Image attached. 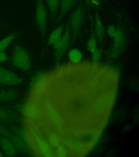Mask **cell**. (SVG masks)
<instances>
[{
	"label": "cell",
	"instance_id": "obj_1",
	"mask_svg": "<svg viewBox=\"0 0 139 157\" xmlns=\"http://www.w3.org/2000/svg\"><path fill=\"white\" fill-rule=\"evenodd\" d=\"M12 59L14 66L22 71H28L31 68L29 54L26 49L20 45H16L13 48Z\"/></svg>",
	"mask_w": 139,
	"mask_h": 157
},
{
	"label": "cell",
	"instance_id": "obj_2",
	"mask_svg": "<svg viewBox=\"0 0 139 157\" xmlns=\"http://www.w3.org/2000/svg\"><path fill=\"white\" fill-rule=\"evenodd\" d=\"M35 19L42 36L45 37L48 24V12L44 0H37Z\"/></svg>",
	"mask_w": 139,
	"mask_h": 157
},
{
	"label": "cell",
	"instance_id": "obj_3",
	"mask_svg": "<svg viewBox=\"0 0 139 157\" xmlns=\"http://www.w3.org/2000/svg\"><path fill=\"white\" fill-rule=\"evenodd\" d=\"M84 18V10L82 5L76 8L72 13L69 24L72 32L71 43L73 44L81 29Z\"/></svg>",
	"mask_w": 139,
	"mask_h": 157
},
{
	"label": "cell",
	"instance_id": "obj_4",
	"mask_svg": "<svg viewBox=\"0 0 139 157\" xmlns=\"http://www.w3.org/2000/svg\"><path fill=\"white\" fill-rule=\"evenodd\" d=\"M71 42V29L69 21L66 25L65 29L59 42L54 47V58L56 62H59L63 58L70 47Z\"/></svg>",
	"mask_w": 139,
	"mask_h": 157
},
{
	"label": "cell",
	"instance_id": "obj_5",
	"mask_svg": "<svg viewBox=\"0 0 139 157\" xmlns=\"http://www.w3.org/2000/svg\"><path fill=\"white\" fill-rule=\"evenodd\" d=\"M112 38L114 43L110 52V56L113 59H115L122 54L126 47V38L123 29L120 27L117 29Z\"/></svg>",
	"mask_w": 139,
	"mask_h": 157
},
{
	"label": "cell",
	"instance_id": "obj_6",
	"mask_svg": "<svg viewBox=\"0 0 139 157\" xmlns=\"http://www.w3.org/2000/svg\"><path fill=\"white\" fill-rule=\"evenodd\" d=\"M22 78L7 69L0 67V83L7 86H15L22 83Z\"/></svg>",
	"mask_w": 139,
	"mask_h": 157
},
{
	"label": "cell",
	"instance_id": "obj_7",
	"mask_svg": "<svg viewBox=\"0 0 139 157\" xmlns=\"http://www.w3.org/2000/svg\"><path fill=\"white\" fill-rule=\"evenodd\" d=\"M0 134L3 136H5L14 145L16 149L21 151H24L26 150V147L22 141L1 124H0Z\"/></svg>",
	"mask_w": 139,
	"mask_h": 157
},
{
	"label": "cell",
	"instance_id": "obj_8",
	"mask_svg": "<svg viewBox=\"0 0 139 157\" xmlns=\"http://www.w3.org/2000/svg\"><path fill=\"white\" fill-rule=\"evenodd\" d=\"M94 29L95 34L98 41L101 43L104 41L105 36V31L104 27L102 21L100 16L96 14L94 19Z\"/></svg>",
	"mask_w": 139,
	"mask_h": 157
},
{
	"label": "cell",
	"instance_id": "obj_9",
	"mask_svg": "<svg viewBox=\"0 0 139 157\" xmlns=\"http://www.w3.org/2000/svg\"><path fill=\"white\" fill-rule=\"evenodd\" d=\"M0 148L3 153L8 157L14 156L16 153V148L12 142L5 136L0 137Z\"/></svg>",
	"mask_w": 139,
	"mask_h": 157
},
{
	"label": "cell",
	"instance_id": "obj_10",
	"mask_svg": "<svg viewBox=\"0 0 139 157\" xmlns=\"http://www.w3.org/2000/svg\"><path fill=\"white\" fill-rule=\"evenodd\" d=\"M17 116L13 111L0 106V122L12 123L17 120Z\"/></svg>",
	"mask_w": 139,
	"mask_h": 157
},
{
	"label": "cell",
	"instance_id": "obj_11",
	"mask_svg": "<svg viewBox=\"0 0 139 157\" xmlns=\"http://www.w3.org/2000/svg\"><path fill=\"white\" fill-rule=\"evenodd\" d=\"M63 32L64 26L63 25H60L54 29L49 35L48 44L52 47H55L61 39Z\"/></svg>",
	"mask_w": 139,
	"mask_h": 157
},
{
	"label": "cell",
	"instance_id": "obj_12",
	"mask_svg": "<svg viewBox=\"0 0 139 157\" xmlns=\"http://www.w3.org/2000/svg\"><path fill=\"white\" fill-rule=\"evenodd\" d=\"M77 0H60L59 7V19L63 18L65 15L76 5Z\"/></svg>",
	"mask_w": 139,
	"mask_h": 157
},
{
	"label": "cell",
	"instance_id": "obj_13",
	"mask_svg": "<svg viewBox=\"0 0 139 157\" xmlns=\"http://www.w3.org/2000/svg\"><path fill=\"white\" fill-rule=\"evenodd\" d=\"M17 91L14 89H0V103L12 101L17 97Z\"/></svg>",
	"mask_w": 139,
	"mask_h": 157
},
{
	"label": "cell",
	"instance_id": "obj_14",
	"mask_svg": "<svg viewBox=\"0 0 139 157\" xmlns=\"http://www.w3.org/2000/svg\"><path fill=\"white\" fill-rule=\"evenodd\" d=\"M36 139L37 144L42 153L47 157H53V155L51 148L49 146L47 142L43 139V137L40 135H37Z\"/></svg>",
	"mask_w": 139,
	"mask_h": 157
},
{
	"label": "cell",
	"instance_id": "obj_15",
	"mask_svg": "<svg viewBox=\"0 0 139 157\" xmlns=\"http://www.w3.org/2000/svg\"><path fill=\"white\" fill-rule=\"evenodd\" d=\"M19 33L16 31L10 32L7 36L0 40V52H4L12 42L16 39L19 36Z\"/></svg>",
	"mask_w": 139,
	"mask_h": 157
},
{
	"label": "cell",
	"instance_id": "obj_16",
	"mask_svg": "<svg viewBox=\"0 0 139 157\" xmlns=\"http://www.w3.org/2000/svg\"><path fill=\"white\" fill-rule=\"evenodd\" d=\"M60 0H46L47 6L49 10L51 19L56 17L60 7Z\"/></svg>",
	"mask_w": 139,
	"mask_h": 157
},
{
	"label": "cell",
	"instance_id": "obj_17",
	"mask_svg": "<svg viewBox=\"0 0 139 157\" xmlns=\"http://www.w3.org/2000/svg\"><path fill=\"white\" fill-rule=\"evenodd\" d=\"M68 57L72 63H79L83 59V54L79 49L74 48L68 52Z\"/></svg>",
	"mask_w": 139,
	"mask_h": 157
},
{
	"label": "cell",
	"instance_id": "obj_18",
	"mask_svg": "<svg viewBox=\"0 0 139 157\" xmlns=\"http://www.w3.org/2000/svg\"><path fill=\"white\" fill-rule=\"evenodd\" d=\"M98 40L95 33H92L87 42V49L89 52H91L95 50L97 47Z\"/></svg>",
	"mask_w": 139,
	"mask_h": 157
},
{
	"label": "cell",
	"instance_id": "obj_19",
	"mask_svg": "<svg viewBox=\"0 0 139 157\" xmlns=\"http://www.w3.org/2000/svg\"><path fill=\"white\" fill-rule=\"evenodd\" d=\"M49 114L50 115V117L52 118V121H53L54 123L56 124L59 127L61 126V118L59 117L58 114L56 113V110L53 109H49Z\"/></svg>",
	"mask_w": 139,
	"mask_h": 157
},
{
	"label": "cell",
	"instance_id": "obj_20",
	"mask_svg": "<svg viewBox=\"0 0 139 157\" xmlns=\"http://www.w3.org/2000/svg\"><path fill=\"white\" fill-rule=\"evenodd\" d=\"M91 53V57H92L93 62L96 63H99L100 62L102 56V50L101 49L96 48Z\"/></svg>",
	"mask_w": 139,
	"mask_h": 157
},
{
	"label": "cell",
	"instance_id": "obj_21",
	"mask_svg": "<svg viewBox=\"0 0 139 157\" xmlns=\"http://www.w3.org/2000/svg\"><path fill=\"white\" fill-rule=\"evenodd\" d=\"M48 139L50 144H51L53 146H58L59 145V139L57 135L53 133L49 134Z\"/></svg>",
	"mask_w": 139,
	"mask_h": 157
},
{
	"label": "cell",
	"instance_id": "obj_22",
	"mask_svg": "<svg viewBox=\"0 0 139 157\" xmlns=\"http://www.w3.org/2000/svg\"><path fill=\"white\" fill-rule=\"evenodd\" d=\"M116 28L114 25H110L108 26L107 29V33L109 37L112 38L115 34V32L116 31Z\"/></svg>",
	"mask_w": 139,
	"mask_h": 157
},
{
	"label": "cell",
	"instance_id": "obj_23",
	"mask_svg": "<svg viewBox=\"0 0 139 157\" xmlns=\"http://www.w3.org/2000/svg\"><path fill=\"white\" fill-rule=\"evenodd\" d=\"M57 153L59 157H65L66 156V151L65 148L61 145H59L57 146Z\"/></svg>",
	"mask_w": 139,
	"mask_h": 157
},
{
	"label": "cell",
	"instance_id": "obj_24",
	"mask_svg": "<svg viewBox=\"0 0 139 157\" xmlns=\"http://www.w3.org/2000/svg\"><path fill=\"white\" fill-rule=\"evenodd\" d=\"M8 59V56L7 54L4 52H0V63H5Z\"/></svg>",
	"mask_w": 139,
	"mask_h": 157
},
{
	"label": "cell",
	"instance_id": "obj_25",
	"mask_svg": "<svg viewBox=\"0 0 139 157\" xmlns=\"http://www.w3.org/2000/svg\"><path fill=\"white\" fill-rule=\"evenodd\" d=\"M86 1L88 5L94 7H97L100 5V0H86Z\"/></svg>",
	"mask_w": 139,
	"mask_h": 157
},
{
	"label": "cell",
	"instance_id": "obj_26",
	"mask_svg": "<svg viewBox=\"0 0 139 157\" xmlns=\"http://www.w3.org/2000/svg\"><path fill=\"white\" fill-rule=\"evenodd\" d=\"M4 156V154L2 152H0V157H3Z\"/></svg>",
	"mask_w": 139,
	"mask_h": 157
},
{
	"label": "cell",
	"instance_id": "obj_27",
	"mask_svg": "<svg viewBox=\"0 0 139 157\" xmlns=\"http://www.w3.org/2000/svg\"><path fill=\"white\" fill-rule=\"evenodd\" d=\"M1 19H0V26H1Z\"/></svg>",
	"mask_w": 139,
	"mask_h": 157
}]
</instances>
